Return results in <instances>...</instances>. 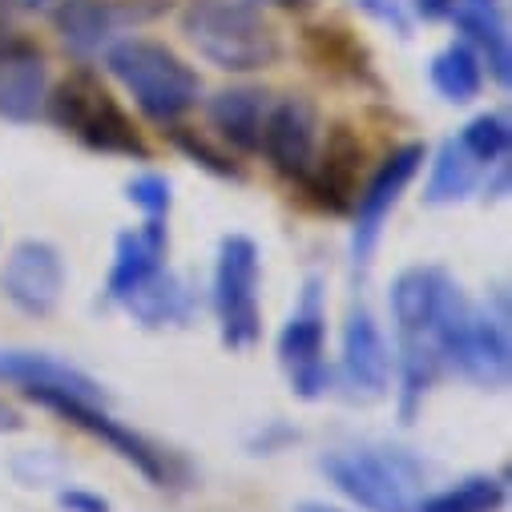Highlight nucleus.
<instances>
[{"mask_svg": "<svg viewBox=\"0 0 512 512\" xmlns=\"http://www.w3.org/2000/svg\"><path fill=\"white\" fill-rule=\"evenodd\" d=\"M9 9H13V0H0V17H5Z\"/></svg>", "mask_w": 512, "mask_h": 512, "instance_id": "nucleus-36", "label": "nucleus"}, {"mask_svg": "<svg viewBox=\"0 0 512 512\" xmlns=\"http://www.w3.org/2000/svg\"><path fill=\"white\" fill-rule=\"evenodd\" d=\"M496 170H500V166H496ZM496 170H488L460 138H448V142L436 150V158H432L428 186H424V202H428V206H456V202H464L468 194L484 190V182H488Z\"/></svg>", "mask_w": 512, "mask_h": 512, "instance_id": "nucleus-23", "label": "nucleus"}, {"mask_svg": "<svg viewBox=\"0 0 512 512\" xmlns=\"http://www.w3.org/2000/svg\"><path fill=\"white\" fill-rule=\"evenodd\" d=\"M404 5H408V13L420 17V21H448V13H452L456 0H404Z\"/></svg>", "mask_w": 512, "mask_h": 512, "instance_id": "nucleus-31", "label": "nucleus"}, {"mask_svg": "<svg viewBox=\"0 0 512 512\" xmlns=\"http://www.w3.org/2000/svg\"><path fill=\"white\" fill-rule=\"evenodd\" d=\"M65 283H69L65 259L45 238H21L9 250L5 271H0V291H5V299L21 315H33V319H45L57 311Z\"/></svg>", "mask_w": 512, "mask_h": 512, "instance_id": "nucleus-13", "label": "nucleus"}, {"mask_svg": "<svg viewBox=\"0 0 512 512\" xmlns=\"http://www.w3.org/2000/svg\"><path fill=\"white\" fill-rule=\"evenodd\" d=\"M45 97L49 69L41 45L0 17V117L29 125L45 113Z\"/></svg>", "mask_w": 512, "mask_h": 512, "instance_id": "nucleus-16", "label": "nucleus"}, {"mask_svg": "<svg viewBox=\"0 0 512 512\" xmlns=\"http://www.w3.org/2000/svg\"><path fill=\"white\" fill-rule=\"evenodd\" d=\"M117 307L130 315L138 327H146V331H166V327L190 323V315H194V295H190V287L182 283V275L166 263V267H158L154 275H146L138 287L125 291V295L117 299Z\"/></svg>", "mask_w": 512, "mask_h": 512, "instance_id": "nucleus-20", "label": "nucleus"}, {"mask_svg": "<svg viewBox=\"0 0 512 512\" xmlns=\"http://www.w3.org/2000/svg\"><path fill=\"white\" fill-rule=\"evenodd\" d=\"M392 331H396V371H400V416L412 424L428 392L456 367L464 327L472 319V299L436 263H420L396 275L388 291Z\"/></svg>", "mask_w": 512, "mask_h": 512, "instance_id": "nucleus-1", "label": "nucleus"}, {"mask_svg": "<svg viewBox=\"0 0 512 512\" xmlns=\"http://www.w3.org/2000/svg\"><path fill=\"white\" fill-rule=\"evenodd\" d=\"M210 307L222 347L250 351L263 339V254L250 234H226L218 242Z\"/></svg>", "mask_w": 512, "mask_h": 512, "instance_id": "nucleus-6", "label": "nucleus"}, {"mask_svg": "<svg viewBox=\"0 0 512 512\" xmlns=\"http://www.w3.org/2000/svg\"><path fill=\"white\" fill-rule=\"evenodd\" d=\"M279 367L299 400H323L335 383V371L327 363V295L319 279H307L299 291L295 311L287 315L279 339Z\"/></svg>", "mask_w": 512, "mask_h": 512, "instance_id": "nucleus-7", "label": "nucleus"}, {"mask_svg": "<svg viewBox=\"0 0 512 512\" xmlns=\"http://www.w3.org/2000/svg\"><path fill=\"white\" fill-rule=\"evenodd\" d=\"M428 77H432V89H436L448 105H468V101H476L480 89H484V65H480V57H476L464 41L444 45V49L432 57V65H428Z\"/></svg>", "mask_w": 512, "mask_h": 512, "instance_id": "nucleus-25", "label": "nucleus"}, {"mask_svg": "<svg viewBox=\"0 0 512 512\" xmlns=\"http://www.w3.org/2000/svg\"><path fill=\"white\" fill-rule=\"evenodd\" d=\"M396 375V351L388 335L379 331L375 315L367 307H351L339 339V383L343 396L355 404H375L388 396Z\"/></svg>", "mask_w": 512, "mask_h": 512, "instance_id": "nucleus-12", "label": "nucleus"}, {"mask_svg": "<svg viewBox=\"0 0 512 512\" xmlns=\"http://www.w3.org/2000/svg\"><path fill=\"white\" fill-rule=\"evenodd\" d=\"M327 484L363 512H416L428 468L392 444H347L319 456Z\"/></svg>", "mask_w": 512, "mask_h": 512, "instance_id": "nucleus-4", "label": "nucleus"}, {"mask_svg": "<svg viewBox=\"0 0 512 512\" xmlns=\"http://www.w3.org/2000/svg\"><path fill=\"white\" fill-rule=\"evenodd\" d=\"M13 5H17V9H45L49 0H13Z\"/></svg>", "mask_w": 512, "mask_h": 512, "instance_id": "nucleus-35", "label": "nucleus"}, {"mask_svg": "<svg viewBox=\"0 0 512 512\" xmlns=\"http://www.w3.org/2000/svg\"><path fill=\"white\" fill-rule=\"evenodd\" d=\"M17 428H21V416L9 404H0V432H17Z\"/></svg>", "mask_w": 512, "mask_h": 512, "instance_id": "nucleus-33", "label": "nucleus"}, {"mask_svg": "<svg viewBox=\"0 0 512 512\" xmlns=\"http://www.w3.org/2000/svg\"><path fill=\"white\" fill-rule=\"evenodd\" d=\"M355 9L367 13V17L379 21V25L396 29L400 37H412V13H408L404 0H355Z\"/></svg>", "mask_w": 512, "mask_h": 512, "instance_id": "nucleus-29", "label": "nucleus"}, {"mask_svg": "<svg viewBox=\"0 0 512 512\" xmlns=\"http://www.w3.org/2000/svg\"><path fill=\"white\" fill-rule=\"evenodd\" d=\"M57 504L65 512H109V500L97 496V492H89V488H69V492L57 496Z\"/></svg>", "mask_w": 512, "mask_h": 512, "instance_id": "nucleus-30", "label": "nucleus"}, {"mask_svg": "<svg viewBox=\"0 0 512 512\" xmlns=\"http://www.w3.org/2000/svg\"><path fill=\"white\" fill-rule=\"evenodd\" d=\"M319 138H323V121H319V105L311 97H303V93L271 97L263 134H259V154L279 178L299 186L315 162Z\"/></svg>", "mask_w": 512, "mask_h": 512, "instance_id": "nucleus-11", "label": "nucleus"}, {"mask_svg": "<svg viewBox=\"0 0 512 512\" xmlns=\"http://www.w3.org/2000/svg\"><path fill=\"white\" fill-rule=\"evenodd\" d=\"M33 404H41L45 412L61 416L65 424L81 428L85 436L101 440L109 452H117L125 464H130L134 472H142L154 488H170L178 476H174V456L162 452L154 440H146L142 432H134L130 424H121L105 400H93V396H73V392H41L33 396Z\"/></svg>", "mask_w": 512, "mask_h": 512, "instance_id": "nucleus-9", "label": "nucleus"}, {"mask_svg": "<svg viewBox=\"0 0 512 512\" xmlns=\"http://www.w3.org/2000/svg\"><path fill=\"white\" fill-rule=\"evenodd\" d=\"M0 383H13L29 400L41 392H73V396H93L105 400L101 383L73 367L69 359H57L49 351H29V347H0Z\"/></svg>", "mask_w": 512, "mask_h": 512, "instance_id": "nucleus-18", "label": "nucleus"}, {"mask_svg": "<svg viewBox=\"0 0 512 512\" xmlns=\"http://www.w3.org/2000/svg\"><path fill=\"white\" fill-rule=\"evenodd\" d=\"M504 504H508V472L496 468V472H472L448 488L424 492L416 512H504Z\"/></svg>", "mask_w": 512, "mask_h": 512, "instance_id": "nucleus-24", "label": "nucleus"}, {"mask_svg": "<svg viewBox=\"0 0 512 512\" xmlns=\"http://www.w3.org/2000/svg\"><path fill=\"white\" fill-rule=\"evenodd\" d=\"M488 170L496 166H508V154H512V121L504 109H488V113H476L464 130L456 134Z\"/></svg>", "mask_w": 512, "mask_h": 512, "instance_id": "nucleus-26", "label": "nucleus"}, {"mask_svg": "<svg viewBox=\"0 0 512 512\" xmlns=\"http://www.w3.org/2000/svg\"><path fill=\"white\" fill-rule=\"evenodd\" d=\"M271 97L275 93H267L259 85H230V89H222L206 101L210 125L218 130V138L226 146H234L238 154H259V134H263Z\"/></svg>", "mask_w": 512, "mask_h": 512, "instance_id": "nucleus-21", "label": "nucleus"}, {"mask_svg": "<svg viewBox=\"0 0 512 512\" xmlns=\"http://www.w3.org/2000/svg\"><path fill=\"white\" fill-rule=\"evenodd\" d=\"M359 186H363V142L351 125L339 121L319 138L315 162L303 174L299 190L323 214H351Z\"/></svg>", "mask_w": 512, "mask_h": 512, "instance_id": "nucleus-14", "label": "nucleus"}, {"mask_svg": "<svg viewBox=\"0 0 512 512\" xmlns=\"http://www.w3.org/2000/svg\"><path fill=\"white\" fill-rule=\"evenodd\" d=\"M186 45L222 73H263L283 61V37L254 0H190L182 9Z\"/></svg>", "mask_w": 512, "mask_h": 512, "instance_id": "nucleus-2", "label": "nucleus"}, {"mask_svg": "<svg viewBox=\"0 0 512 512\" xmlns=\"http://www.w3.org/2000/svg\"><path fill=\"white\" fill-rule=\"evenodd\" d=\"M170 190H174L170 178L158 170H142L138 178L125 182V198H130V206L142 210V218H170V206H174Z\"/></svg>", "mask_w": 512, "mask_h": 512, "instance_id": "nucleus-27", "label": "nucleus"}, {"mask_svg": "<svg viewBox=\"0 0 512 512\" xmlns=\"http://www.w3.org/2000/svg\"><path fill=\"white\" fill-rule=\"evenodd\" d=\"M162 13H170V0H57L53 29L69 53L97 57Z\"/></svg>", "mask_w": 512, "mask_h": 512, "instance_id": "nucleus-10", "label": "nucleus"}, {"mask_svg": "<svg viewBox=\"0 0 512 512\" xmlns=\"http://www.w3.org/2000/svg\"><path fill=\"white\" fill-rule=\"evenodd\" d=\"M174 146L194 162V166H202V170H210L214 178H242V170H238V158L230 154V150H218V146H210L206 138H198V134H186L182 125H174Z\"/></svg>", "mask_w": 512, "mask_h": 512, "instance_id": "nucleus-28", "label": "nucleus"}, {"mask_svg": "<svg viewBox=\"0 0 512 512\" xmlns=\"http://www.w3.org/2000/svg\"><path fill=\"white\" fill-rule=\"evenodd\" d=\"M448 21L456 25L460 41L480 57L484 77L508 89L512 85V33H508L504 0H456Z\"/></svg>", "mask_w": 512, "mask_h": 512, "instance_id": "nucleus-17", "label": "nucleus"}, {"mask_svg": "<svg viewBox=\"0 0 512 512\" xmlns=\"http://www.w3.org/2000/svg\"><path fill=\"white\" fill-rule=\"evenodd\" d=\"M109 77L134 97V105L162 130L174 125L202 101V81L198 73L162 41L150 37H121L105 53Z\"/></svg>", "mask_w": 512, "mask_h": 512, "instance_id": "nucleus-5", "label": "nucleus"}, {"mask_svg": "<svg viewBox=\"0 0 512 512\" xmlns=\"http://www.w3.org/2000/svg\"><path fill=\"white\" fill-rule=\"evenodd\" d=\"M45 113L65 138H73L89 154L125 158V162L154 158L134 117L125 113V105L93 69H73L69 77H61L45 97Z\"/></svg>", "mask_w": 512, "mask_h": 512, "instance_id": "nucleus-3", "label": "nucleus"}, {"mask_svg": "<svg viewBox=\"0 0 512 512\" xmlns=\"http://www.w3.org/2000/svg\"><path fill=\"white\" fill-rule=\"evenodd\" d=\"M170 259V230L166 218H146L142 226L121 230L113 242V263L105 275V303L117 307V299L138 287L146 275H154L158 267H166Z\"/></svg>", "mask_w": 512, "mask_h": 512, "instance_id": "nucleus-19", "label": "nucleus"}, {"mask_svg": "<svg viewBox=\"0 0 512 512\" xmlns=\"http://www.w3.org/2000/svg\"><path fill=\"white\" fill-rule=\"evenodd\" d=\"M476 388L504 392L512 371V343H508V295L496 291L492 303H472V319L464 327L456 367Z\"/></svg>", "mask_w": 512, "mask_h": 512, "instance_id": "nucleus-15", "label": "nucleus"}, {"mask_svg": "<svg viewBox=\"0 0 512 512\" xmlns=\"http://www.w3.org/2000/svg\"><path fill=\"white\" fill-rule=\"evenodd\" d=\"M295 512H343V508H335V504H323V500H303Z\"/></svg>", "mask_w": 512, "mask_h": 512, "instance_id": "nucleus-34", "label": "nucleus"}, {"mask_svg": "<svg viewBox=\"0 0 512 512\" xmlns=\"http://www.w3.org/2000/svg\"><path fill=\"white\" fill-rule=\"evenodd\" d=\"M254 5H275V9H283V13H307L315 0H254Z\"/></svg>", "mask_w": 512, "mask_h": 512, "instance_id": "nucleus-32", "label": "nucleus"}, {"mask_svg": "<svg viewBox=\"0 0 512 512\" xmlns=\"http://www.w3.org/2000/svg\"><path fill=\"white\" fill-rule=\"evenodd\" d=\"M428 162V150L420 142H404L400 150H392L359 186L355 206H351V267L363 275L379 250L383 226H388L392 210L400 206V198L408 194V186L420 178Z\"/></svg>", "mask_w": 512, "mask_h": 512, "instance_id": "nucleus-8", "label": "nucleus"}, {"mask_svg": "<svg viewBox=\"0 0 512 512\" xmlns=\"http://www.w3.org/2000/svg\"><path fill=\"white\" fill-rule=\"evenodd\" d=\"M303 57L323 77L351 81V85H379L367 45L351 29H343V25H311L303 33Z\"/></svg>", "mask_w": 512, "mask_h": 512, "instance_id": "nucleus-22", "label": "nucleus"}]
</instances>
